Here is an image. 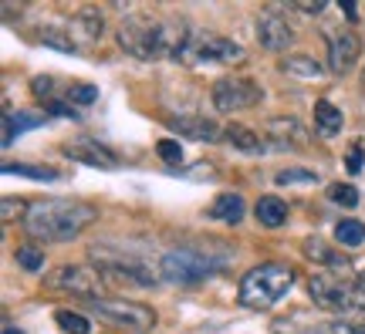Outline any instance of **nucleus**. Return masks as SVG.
<instances>
[{
	"mask_svg": "<svg viewBox=\"0 0 365 334\" xmlns=\"http://www.w3.org/2000/svg\"><path fill=\"white\" fill-rule=\"evenodd\" d=\"M14 216H27V203L24 199H4V219H14Z\"/></svg>",
	"mask_w": 365,
	"mask_h": 334,
	"instance_id": "e433bc0d",
	"label": "nucleus"
},
{
	"mask_svg": "<svg viewBox=\"0 0 365 334\" xmlns=\"http://www.w3.org/2000/svg\"><path fill=\"white\" fill-rule=\"evenodd\" d=\"M68 102L71 105H95L98 102V88H95V85H71V88H68Z\"/></svg>",
	"mask_w": 365,
	"mask_h": 334,
	"instance_id": "473e14b6",
	"label": "nucleus"
},
{
	"mask_svg": "<svg viewBox=\"0 0 365 334\" xmlns=\"http://www.w3.org/2000/svg\"><path fill=\"white\" fill-rule=\"evenodd\" d=\"M71 38L75 41H85V44H91V41H98L105 34V17L98 11H81L75 21H71Z\"/></svg>",
	"mask_w": 365,
	"mask_h": 334,
	"instance_id": "4be33fe9",
	"label": "nucleus"
},
{
	"mask_svg": "<svg viewBox=\"0 0 365 334\" xmlns=\"http://www.w3.org/2000/svg\"><path fill=\"white\" fill-rule=\"evenodd\" d=\"M325 7H328L325 0H318V4H291L287 11H301V14H312V17H314V14H322V11H325Z\"/></svg>",
	"mask_w": 365,
	"mask_h": 334,
	"instance_id": "58836bf2",
	"label": "nucleus"
},
{
	"mask_svg": "<svg viewBox=\"0 0 365 334\" xmlns=\"http://www.w3.org/2000/svg\"><path fill=\"white\" fill-rule=\"evenodd\" d=\"M341 318H349L355 324H365V273L352 277V287H349V301L341 308Z\"/></svg>",
	"mask_w": 365,
	"mask_h": 334,
	"instance_id": "b1692460",
	"label": "nucleus"
},
{
	"mask_svg": "<svg viewBox=\"0 0 365 334\" xmlns=\"http://www.w3.org/2000/svg\"><path fill=\"white\" fill-rule=\"evenodd\" d=\"M210 98H213V108L223 112V115H230V112H244V108H254V105L264 102V88L257 81H250V78H220L213 91H210Z\"/></svg>",
	"mask_w": 365,
	"mask_h": 334,
	"instance_id": "6e6552de",
	"label": "nucleus"
},
{
	"mask_svg": "<svg viewBox=\"0 0 365 334\" xmlns=\"http://www.w3.org/2000/svg\"><path fill=\"white\" fill-rule=\"evenodd\" d=\"M298 273L287 263H257L240 277V304L250 310H267L294 287Z\"/></svg>",
	"mask_w": 365,
	"mask_h": 334,
	"instance_id": "f03ea898",
	"label": "nucleus"
},
{
	"mask_svg": "<svg viewBox=\"0 0 365 334\" xmlns=\"http://www.w3.org/2000/svg\"><path fill=\"white\" fill-rule=\"evenodd\" d=\"M301 254H304L308 260H314L318 267H328L331 273H341V277H345V273H349V267H352V263L341 257L339 250H331V246H328L325 240H318V236H308V240L301 244Z\"/></svg>",
	"mask_w": 365,
	"mask_h": 334,
	"instance_id": "2eb2a0df",
	"label": "nucleus"
},
{
	"mask_svg": "<svg viewBox=\"0 0 365 334\" xmlns=\"http://www.w3.org/2000/svg\"><path fill=\"white\" fill-rule=\"evenodd\" d=\"M88 310L102 321L115 324V328H125V331L145 334L156 328V310L139 304V301H125V297H98V301H85Z\"/></svg>",
	"mask_w": 365,
	"mask_h": 334,
	"instance_id": "423d86ee",
	"label": "nucleus"
},
{
	"mask_svg": "<svg viewBox=\"0 0 365 334\" xmlns=\"http://www.w3.org/2000/svg\"><path fill=\"white\" fill-rule=\"evenodd\" d=\"M118 48L139 61H156L166 58V38H163V21L149 17H125L118 24Z\"/></svg>",
	"mask_w": 365,
	"mask_h": 334,
	"instance_id": "39448f33",
	"label": "nucleus"
},
{
	"mask_svg": "<svg viewBox=\"0 0 365 334\" xmlns=\"http://www.w3.org/2000/svg\"><path fill=\"white\" fill-rule=\"evenodd\" d=\"M328 199L339 206H359V189L349 186V182H331L328 186Z\"/></svg>",
	"mask_w": 365,
	"mask_h": 334,
	"instance_id": "c85d7f7f",
	"label": "nucleus"
},
{
	"mask_svg": "<svg viewBox=\"0 0 365 334\" xmlns=\"http://www.w3.org/2000/svg\"><path fill=\"white\" fill-rule=\"evenodd\" d=\"M217 270H220V260H213L207 250H200V246H176L170 254H163V260H159L163 281L182 283V287L210 281Z\"/></svg>",
	"mask_w": 365,
	"mask_h": 334,
	"instance_id": "20e7f679",
	"label": "nucleus"
},
{
	"mask_svg": "<svg viewBox=\"0 0 365 334\" xmlns=\"http://www.w3.org/2000/svg\"><path fill=\"white\" fill-rule=\"evenodd\" d=\"M264 135H267V145L274 149H304L308 145V132L301 125L298 118H271L267 125H264Z\"/></svg>",
	"mask_w": 365,
	"mask_h": 334,
	"instance_id": "4468645a",
	"label": "nucleus"
},
{
	"mask_svg": "<svg viewBox=\"0 0 365 334\" xmlns=\"http://www.w3.org/2000/svg\"><path fill=\"white\" fill-rule=\"evenodd\" d=\"M281 11H284V7H267V11L257 17V41H261L264 51L281 54L294 44V27L287 24V17Z\"/></svg>",
	"mask_w": 365,
	"mask_h": 334,
	"instance_id": "9b49d317",
	"label": "nucleus"
},
{
	"mask_svg": "<svg viewBox=\"0 0 365 334\" xmlns=\"http://www.w3.org/2000/svg\"><path fill=\"white\" fill-rule=\"evenodd\" d=\"M335 240H339L341 246H362L365 226L359 223V219H341L339 226H335Z\"/></svg>",
	"mask_w": 365,
	"mask_h": 334,
	"instance_id": "bb28decb",
	"label": "nucleus"
},
{
	"mask_svg": "<svg viewBox=\"0 0 365 334\" xmlns=\"http://www.w3.org/2000/svg\"><path fill=\"white\" fill-rule=\"evenodd\" d=\"M170 129L182 132L196 142H220L223 139V129H217V122H210L203 115H180V118H170Z\"/></svg>",
	"mask_w": 365,
	"mask_h": 334,
	"instance_id": "dca6fc26",
	"label": "nucleus"
},
{
	"mask_svg": "<svg viewBox=\"0 0 365 334\" xmlns=\"http://www.w3.org/2000/svg\"><path fill=\"white\" fill-rule=\"evenodd\" d=\"M247 54L230 38H213V34H196L190 65H240Z\"/></svg>",
	"mask_w": 365,
	"mask_h": 334,
	"instance_id": "1a4fd4ad",
	"label": "nucleus"
},
{
	"mask_svg": "<svg viewBox=\"0 0 365 334\" xmlns=\"http://www.w3.org/2000/svg\"><path fill=\"white\" fill-rule=\"evenodd\" d=\"M362 88H365V71H362Z\"/></svg>",
	"mask_w": 365,
	"mask_h": 334,
	"instance_id": "79ce46f5",
	"label": "nucleus"
},
{
	"mask_svg": "<svg viewBox=\"0 0 365 334\" xmlns=\"http://www.w3.org/2000/svg\"><path fill=\"white\" fill-rule=\"evenodd\" d=\"M44 287L51 291H65V294H75L81 301H98L102 297V273L98 270L85 267V263H61L54 267L48 277H44Z\"/></svg>",
	"mask_w": 365,
	"mask_h": 334,
	"instance_id": "0eeeda50",
	"label": "nucleus"
},
{
	"mask_svg": "<svg viewBox=\"0 0 365 334\" xmlns=\"http://www.w3.org/2000/svg\"><path fill=\"white\" fill-rule=\"evenodd\" d=\"M54 321L65 334H91V321L78 310H68V308H58L54 310Z\"/></svg>",
	"mask_w": 365,
	"mask_h": 334,
	"instance_id": "a878e982",
	"label": "nucleus"
},
{
	"mask_svg": "<svg viewBox=\"0 0 365 334\" xmlns=\"http://www.w3.org/2000/svg\"><path fill=\"white\" fill-rule=\"evenodd\" d=\"M156 152H159V159H163V162H170V166H180L182 162V145L176 139H159Z\"/></svg>",
	"mask_w": 365,
	"mask_h": 334,
	"instance_id": "2f4dec72",
	"label": "nucleus"
},
{
	"mask_svg": "<svg viewBox=\"0 0 365 334\" xmlns=\"http://www.w3.org/2000/svg\"><path fill=\"white\" fill-rule=\"evenodd\" d=\"M14 260H17V267H24V270H31V273H38V270L44 267V250H41V246H34V244H24V246H17Z\"/></svg>",
	"mask_w": 365,
	"mask_h": 334,
	"instance_id": "cd10ccee",
	"label": "nucleus"
},
{
	"mask_svg": "<svg viewBox=\"0 0 365 334\" xmlns=\"http://www.w3.org/2000/svg\"><path fill=\"white\" fill-rule=\"evenodd\" d=\"M314 334H365V324H355V321H335V324H325V328H318Z\"/></svg>",
	"mask_w": 365,
	"mask_h": 334,
	"instance_id": "f704fd0d",
	"label": "nucleus"
},
{
	"mask_svg": "<svg viewBox=\"0 0 365 334\" xmlns=\"http://www.w3.org/2000/svg\"><path fill=\"white\" fill-rule=\"evenodd\" d=\"M345 125V115H341V108L322 98V102H314V132L322 135V139H335Z\"/></svg>",
	"mask_w": 365,
	"mask_h": 334,
	"instance_id": "aec40b11",
	"label": "nucleus"
},
{
	"mask_svg": "<svg viewBox=\"0 0 365 334\" xmlns=\"http://www.w3.org/2000/svg\"><path fill=\"white\" fill-rule=\"evenodd\" d=\"M4 172L7 176L17 172V176H31V179H58L61 176L58 169H41V166H4Z\"/></svg>",
	"mask_w": 365,
	"mask_h": 334,
	"instance_id": "7c9ffc66",
	"label": "nucleus"
},
{
	"mask_svg": "<svg viewBox=\"0 0 365 334\" xmlns=\"http://www.w3.org/2000/svg\"><path fill=\"white\" fill-rule=\"evenodd\" d=\"M223 142H227L230 149H237V152H250V155H261L264 149H267V139H264L261 132L247 129V125H237V122H230V125L223 129Z\"/></svg>",
	"mask_w": 365,
	"mask_h": 334,
	"instance_id": "a211bd4d",
	"label": "nucleus"
},
{
	"mask_svg": "<svg viewBox=\"0 0 365 334\" xmlns=\"http://www.w3.org/2000/svg\"><path fill=\"white\" fill-rule=\"evenodd\" d=\"M291 182H318V172H312V169H281L277 186H291Z\"/></svg>",
	"mask_w": 365,
	"mask_h": 334,
	"instance_id": "72a5a7b5",
	"label": "nucleus"
},
{
	"mask_svg": "<svg viewBox=\"0 0 365 334\" xmlns=\"http://www.w3.org/2000/svg\"><path fill=\"white\" fill-rule=\"evenodd\" d=\"M362 166H365V149H362V142H355L352 149H349V155H345V169L349 172H362Z\"/></svg>",
	"mask_w": 365,
	"mask_h": 334,
	"instance_id": "c9c22d12",
	"label": "nucleus"
},
{
	"mask_svg": "<svg viewBox=\"0 0 365 334\" xmlns=\"http://www.w3.org/2000/svg\"><path fill=\"white\" fill-rule=\"evenodd\" d=\"M271 331L274 334H314L318 331V324L312 321V314H308V310H291V314L274 318Z\"/></svg>",
	"mask_w": 365,
	"mask_h": 334,
	"instance_id": "5701e85b",
	"label": "nucleus"
},
{
	"mask_svg": "<svg viewBox=\"0 0 365 334\" xmlns=\"http://www.w3.org/2000/svg\"><path fill=\"white\" fill-rule=\"evenodd\" d=\"M91 257L98 263V273L102 281L108 283H125V287H153V283L163 281L159 267H153L149 260L132 257L125 250H115V246H95Z\"/></svg>",
	"mask_w": 365,
	"mask_h": 334,
	"instance_id": "7ed1b4c3",
	"label": "nucleus"
},
{
	"mask_svg": "<svg viewBox=\"0 0 365 334\" xmlns=\"http://www.w3.org/2000/svg\"><path fill=\"white\" fill-rule=\"evenodd\" d=\"M61 152L71 155V159H78V162H85V166H95V169H118L122 166V159H118L112 149H105L98 139H91V135H78V139L65 142Z\"/></svg>",
	"mask_w": 365,
	"mask_h": 334,
	"instance_id": "ddd939ff",
	"label": "nucleus"
},
{
	"mask_svg": "<svg viewBox=\"0 0 365 334\" xmlns=\"http://www.w3.org/2000/svg\"><path fill=\"white\" fill-rule=\"evenodd\" d=\"M54 88H58V81H54V75H38L34 81H31V91H34V98L38 102H54Z\"/></svg>",
	"mask_w": 365,
	"mask_h": 334,
	"instance_id": "c756f323",
	"label": "nucleus"
},
{
	"mask_svg": "<svg viewBox=\"0 0 365 334\" xmlns=\"http://www.w3.org/2000/svg\"><path fill=\"white\" fill-rule=\"evenodd\" d=\"M362 54V41L355 31H328V71L331 75H349Z\"/></svg>",
	"mask_w": 365,
	"mask_h": 334,
	"instance_id": "f8f14e48",
	"label": "nucleus"
},
{
	"mask_svg": "<svg viewBox=\"0 0 365 334\" xmlns=\"http://www.w3.org/2000/svg\"><path fill=\"white\" fill-rule=\"evenodd\" d=\"M341 14H345L349 21H359V7H355V4H341Z\"/></svg>",
	"mask_w": 365,
	"mask_h": 334,
	"instance_id": "ea45409f",
	"label": "nucleus"
},
{
	"mask_svg": "<svg viewBox=\"0 0 365 334\" xmlns=\"http://www.w3.org/2000/svg\"><path fill=\"white\" fill-rule=\"evenodd\" d=\"M4 334H24V331H17V328H11V324H7V328H4Z\"/></svg>",
	"mask_w": 365,
	"mask_h": 334,
	"instance_id": "a19ab883",
	"label": "nucleus"
},
{
	"mask_svg": "<svg viewBox=\"0 0 365 334\" xmlns=\"http://www.w3.org/2000/svg\"><path fill=\"white\" fill-rule=\"evenodd\" d=\"M247 213V203H244V196L240 193H220L213 203H210L207 216L217 219V223H227V226H237L240 219Z\"/></svg>",
	"mask_w": 365,
	"mask_h": 334,
	"instance_id": "f3484780",
	"label": "nucleus"
},
{
	"mask_svg": "<svg viewBox=\"0 0 365 334\" xmlns=\"http://www.w3.org/2000/svg\"><path fill=\"white\" fill-rule=\"evenodd\" d=\"M254 216H257L261 226L277 230V226H284L287 223V203L281 199V196H261L257 206H254Z\"/></svg>",
	"mask_w": 365,
	"mask_h": 334,
	"instance_id": "412c9836",
	"label": "nucleus"
},
{
	"mask_svg": "<svg viewBox=\"0 0 365 334\" xmlns=\"http://www.w3.org/2000/svg\"><path fill=\"white\" fill-rule=\"evenodd\" d=\"M14 135H21V132H17V125H14V115H11V112H4V149H7V145L14 142Z\"/></svg>",
	"mask_w": 365,
	"mask_h": 334,
	"instance_id": "4c0bfd02",
	"label": "nucleus"
},
{
	"mask_svg": "<svg viewBox=\"0 0 365 334\" xmlns=\"http://www.w3.org/2000/svg\"><path fill=\"white\" fill-rule=\"evenodd\" d=\"M349 287H352V281H345L341 273L325 270V273H314L312 281H308V297H312L314 308L341 310L345 308V301H349Z\"/></svg>",
	"mask_w": 365,
	"mask_h": 334,
	"instance_id": "9d476101",
	"label": "nucleus"
},
{
	"mask_svg": "<svg viewBox=\"0 0 365 334\" xmlns=\"http://www.w3.org/2000/svg\"><path fill=\"white\" fill-rule=\"evenodd\" d=\"M281 75L298 78V81H322L325 68H322V61H314L308 54H287V58H281Z\"/></svg>",
	"mask_w": 365,
	"mask_h": 334,
	"instance_id": "6ab92c4d",
	"label": "nucleus"
},
{
	"mask_svg": "<svg viewBox=\"0 0 365 334\" xmlns=\"http://www.w3.org/2000/svg\"><path fill=\"white\" fill-rule=\"evenodd\" d=\"M41 44H48V48L65 51V54H78V41L71 38V31H61L58 24L41 27Z\"/></svg>",
	"mask_w": 365,
	"mask_h": 334,
	"instance_id": "393cba45",
	"label": "nucleus"
},
{
	"mask_svg": "<svg viewBox=\"0 0 365 334\" xmlns=\"http://www.w3.org/2000/svg\"><path fill=\"white\" fill-rule=\"evenodd\" d=\"M98 219V209L81 199H41V203L27 206V216L21 219L24 230L34 240L44 244H68L88 230Z\"/></svg>",
	"mask_w": 365,
	"mask_h": 334,
	"instance_id": "f257e3e1",
	"label": "nucleus"
}]
</instances>
